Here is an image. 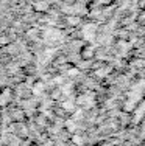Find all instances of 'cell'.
<instances>
[{"mask_svg":"<svg viewBox=\"0 0 145 146\" xmlns=\"http://www.w3.org/2000/svg\"><path fill=\"white\" fill-rule=\"evenodd\" d=\"M44 90V84L42 82H37V84H34V87H33V92L34 93H41Z\"/></svg>","mask_w":145,"mask_h":146,"instance_id":"cell-3","label":"cell"},{"mask_svg":"<svg viewBox=\"0 0 145 146\" xmlns=\"http://www.w3.org/2000/svg\"><path fill=\"white\" fill-rule=\"evenodd\" d=\"M47 3H44V2H39V3H36V9H41V11H47Z\"/></svg>","mask_w":145,"mask_h":146,"instance_id":"cell-4","label":"cell"},{"mask_svg":"<svg viewBox=\"0 0 145 146\" xmlns=\"http://www.w3.org/2000/svg\"><path fill=\"white\" fill-rule=\"evenodd\" d=\"M94 31H95V25H88L84 27V34H86V39H92L94 37Z\"/></svg>","mask_w":145,"mask_h":146,"instance_id":"cell-2","label":"cell"},{"mask_svg":"<svg viewBox=\"0 0 145 146\" xmlns=\"http://www.w3.org/2000/svg\"><path fill=\"white\" fill-rule=\"evenodd\" d=\"M80 56H81L83 61H91V59H94V56H95V48L91 47V45H86V47L81 48Z\"/></svg>","mask_w":145,"mask_h":146,"instance_id":"cell-1","label":"cell"},{"mask_svg":"<svg viewBox=\"0 0 145 146\" xmlns=\"http://www.w3.org/2000/svg\"><path fill=\"white\" fill-rule=\"evenodd\" d=\"M74 141H75L77 145H83V138H80L78 135H75V137H74Z\"/></svg>","mask_w":145,"mask_h":146,"instance_id":"cell-6","label":"cell"},{"mask_svg":"<svg viewBox=\"0 0 145 146\" xmlns=\"http://www.w3.org/2000/svg\"><path fill=\"white\" fill-rule=\"evenodd\" d=\"M67 22H70V25H77L80 22V19L78 17H67Z\"/></svg>","mask_w":145,"mask_h":146,"instance_id":"cell-5","label":"cell"}]
</instances>
